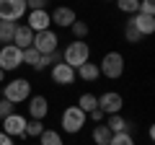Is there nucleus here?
Listing matches in <instances>:
<instances>
[{"mask_svg":"<svg viewBox=\"0 0 155 145\" xmlns=\"http://www.w3.org/2000/svg\"><path fill=\"white\" fill-rule=\"evenodd\" d=\"M62 62H67L72 70H78L80 65L91 62V44L85 39H72L70 44L62 49Z\"/></svg>","mask_w":155,"mask_h":145,"instance_id":"obj_1","label":"nucleus"},{"mask_svg":"<svg viewBox=\"0 0 155 145\" xmlns=\"http://www.w3.org/2000/svg\"><path fill=\"white\" fill-rule=\"evenodd\" d=\"M85 124H88V114H85L83 109H78V104H70V106L62 109V114H60V127H62V132L78 135Z\"/></svg>","mask_w":155,"mask_h":145,"instance_id":"obj_2","label":"nucleus"},{"mask_svg":"<svg viewBox=\"0 0 155 145\" xmlns=\"http://www.w3.org/2000/svg\"><path fill=\"white\" fill-rule=\"evenodd\" d=\"M31 96V80L28 78H13L8 83H3V99L11 104H23Z\"/></svg>","mask_w":155,"mask_h":145,"instance_id":"obj_3","label":"nucleus"},{"mask_svg":"<svg viewBox=\"0 0 155 145\" xmlns=\"http://www.w3.org/2000/svg\"><path fill=\"white\" fill-rule=\"evenodd\" d=\"M98 72L109 80H119L124 75V55L122 52H106L104 60L98 62Z\"/></svg>","mask_w":155,"mask_h":145,"instance_id":"obj_4","label":"nucleus"},{"mask_svg":"<svg viewBox=\"0 0 155 145\" xmlns=\"http://www.w3.org/2000/svg\"><path fill=\"white\" fill-rule=\"evenodd\" d=\"M23 65V49L16 44H0V70L3 72H16Z\"/></svg>","mask_w":155,"mask_h":145,"instance_id":"obj_5","label":"nucleus"},{"mask_svg":"<svg viewBox=\"0 0 155 145\" xmlns=\"http://www.w3.org/2000/svg\"><path fill=\"white\" fill-rule=\"evenodd\" d=\"M31 47L39 55H52V52L60 49V36H57V31H52V29L39 31V34H34V44Z\"/></svg>","mask_w":155,"mask_h":145,"instance_id":"obj_6","label":"nucleus"},{"mask_svg":"<svg viewBox=\"0 0 155 145\" xmlns=\"http://www.w3.org/2000/svg\"><path fill=\"white\" fill-rule=\"evenodd\" d=\"M26 13V0H0V21L18 23Z\"/></svg>","mask_w":155,"mask_h":145,"instance_id":"obj_7","label":"nucleus"},{"mask_svg":"<svg viewBox=\"0 0 155 145\" xmlns=\"http://www.w3.org/2000/svg\"><path fill=\"white\" fill-rule=\"evenodd\" d=\"M122 106H124V96L119 91H104L98 96V109L104 114H122Z\"/></svg>","mask_w":155,"mask_h":145,"instance_id":"obj_8","label":"nucleus"},{"mask_svg":"<svg viewBox=\"0 0 155 145\" xmlns=\"http://www.w3.org/2000/svg\"><path fill=\"white\" fill-rule=\"evenodd\" d=\"M26 109H28V119H41L44 122L47 114H49V101H47L44 93H31L26 101Z\"/></svg>","mask_w":155,"mask_h":145,"instance_id":"obj_9","label":"nucleus"},{"mask_svg":"<svg viewBox=\"0 0 155 145\" xmlns=\"http://www.w3.org/2000/svg\"><path fill=\"white\" fill-rule=\"evenodd\" d=\"M26 122H28V117H23V114H18V112H13L11 117H5L3 119V132L8 135V137H23V130H26Z\"/></svg>","mask_w":155,"mask_h":145,"instance_id":"obj_10","label":"nucleus"},{"mask_svg":"<svg viewBox=\"0 0 155 145\" xmlns=\"http://www.w3.org/2000/svg\"><path fill=\"white\" fill-rule=\"evenodd\" d=\"M23 18H26V26L31 29L34 34H39V31H47V29H52L49 11H28Z\"/></svg>","mask_w":155,"mask_h":145,"instance_id":"obj_11","label":"nucleus"},{"mask_svg":"<svg viewBox=\"0 0 155 145\" xmlns=\"http://www.w3.org/2000/svg\"><path fill=\"white\" fill-rule=\"evenodd\" d=\"M49 75H52V83H57V86L75 83V70H72L67 62H54V65L49 67Z\"/></svg>","mask_w":155,"mask_h":145,"instance_id":"obj_12","label":"nucleus"},{"mask_svg":"<svg viewBox=\"0 0 155 145\" xmlns=\"http://www.w3.org/2000/svg\"><path fill=\"white\" fill-rule=\"evenodd\" d=\"M49 18H52V23H54L57 29H70L72 23L78 21V13L72 11L70 5H57L54 11L49 13Z\"/></svg>","mask_w":155,"mask_h":145,"instance_id":"obj_13","label":"nucleus"},{"mask_svg":"<svg viewBox=\"0 0 155 145\" xmlns=\"http://www.w3.org/2000/svg\"><path fill=\"white\" fill-rule=\"evenodd\" d=\"M129 23L140 31V36H150L155 31V16H145V13H134L129 16Z\"/></svg>","mask_w":155,"mask_h":145,"instance_id":"obj_14","label":"nucleus"},{"mask_svg":"<svg viewBox=\"0 0 155 145\" xmlns=\"http://www.w3.org/2000/svg\"><path fill=\"white\" fill-rule=\"evenodd\" d=\"M11 44H16L18 49H28V47L34 44V31L26 26V23H18L16 26V34H13V42Z\"/></svg>","mask_w":155,"mask_h":145,"instance_id":"obj_15","label":"nucleus"},{"mask_svg":"<svg viewBox=\"0 0 155 145\" xmlns=\"http://www.w3.org/2000/svg\"><path fill=\"white\" fill-rule=\"evenodd\" d=\"M75 78H80L83 83H96V80L101 78L98 62H85V65H80V67L75 70Z\"/></svg>","mask_w":155,"mask_h":145,"instance_id":"obj_16","label":"nucleus"},{"mask_svg":"<svg viewBox=\"0 0 155 145\" xmlns=\"http://www.w3.org/2000/svg\"><path fill=\"white\" fill-rule=\"evenodd\" d=\"M111 135H114V132H111V130L106 127L104 122H101V124H96V127H93V132H91V140H93L96 145H109Z\"/></svg>","mask_w":155,"mask_h":145,"instance_id":"obj_17","label":"nucleus"},{"mask_svg":"<svg viewBox=\"0 0 155 145\" xmlns=\"http://www.w3.org/2000/svg\"><path fill=\"white\" fill-rule=\"evenodd\" d=\"M104 124L111 130V132H129V122L122 117V114H109V119H106Z\"/></svg>","mask_w":155,"mask_h":145,"instance_id":"obj_18","label":"nucleus"},{"mask_svg":"<svg viewBox=\"0 0 155 145\" xmlns=\"http://www.w3.org/2000/svg\"><path fill=\"white\" fill-rule=\"evenodd\" d=\"M39 145H65V140H62V135L57 132V130H52V127H47L44 132L39 135V140H36Z\"/></svg>","mask_w":155,"mask_h":145,"instance_id":"obj_19","label":"nucleus"},{"mask_svg":"<svg viewBox=\"0 0 155 145\" xmlns=\"http://www.w3.org/2000/svg\"><path fill=\"white\" fill-rule=\"evenodd\" d=\"M78 109H83L85 114H91L93 109H98V96L96 93H80L78 96Z\"/></svg>","mask_w":155,"mask_h":145,"instance_id":"obj_20","label":"nucleus"},{"mask_svg":"<svg viewBox=\"0 0 155 145\" xmlns=\"http://www.w3.org/2000/svg\"><path fill=\"white\" fill-rule=\"evenodd\" d=\"M47 130V124L41 119H28L26 122V130H23V137H31V140H39V135Z\"/></svg>","mask_w":155,"mask_h":145,"instance_id":"obj_21","label":"nucleus"},{"mask_svg":"<svg viewBox=\"0 0 155 145\" xmlns=\"http://www.w3.org/2000/svg\"><path fill=\"white\" fill-rule=\"evenodd\" d=\"M16 26L18 23H13V21H0V44H11L13 42Z\"/></svg>","mask_w":155,"mask_h":145,"instance_id":"obj_22","label":"nucleus"},{"mask_svg":"<svg viewBox=\"0 0 155 145\" xmlns=\"http://www.w3.org/2000/svg\"><path fill=\"white\" fill-rule=\"evenodd\" d=\"M116 8L122 13H127V16H134V13H140V0H114Z\"/></svg>","mask_w":155,"mask_h":145,"instance_id":"obj_23","label":"nucleus"},{"mask_svg":"<svg viewBox=\"0 0 155 145\" xmlns=\"http://www.w3.org/2000/svg\"><path fill=\"white\" fill-rule=\"evenodd\" d=\"M39 60H41V55H39L34 47L23 49V65H28V67H34V70H39Z\"/></svg>","mask_w":155,"mask_h":145,"instance_id":"obj_24","label":"nucleus"},{"mask_svg":"<svg viewBox=\"0 0 155 145\" xmlns=\"http://www.w3.org/2000/svg\"><path fill=\"white\" fill-rule=\"evenodd\" d=\"M70 31H72V36H75V39H85V36H88V31H91V26H88L85 21H80V18H78V21L70 26Z\"/></svg>","mask_w":155,"mask_h":145,"instance_id":"obj_25","label":"nucleus"},{"mask_svg":"<svg viewBox=\"0 0 155 145\" xmlns=\"http://www.w3.org/2000/svg\"><path fill=\"white\" fill-rule=\"evenodd\" d=\"M109 145H134V137H132V132H114Z\"/></svg>","mask_w":155,"mask_h":145,"instance_id":"obj_26","label":"nucleus"},{"mask_svg":"<svg viewBox=\"0 0 155 145\" xmlns=\"http://www.w3.org/2000/svg\"><path fill=\"white\" fill-rule=\"evenodd\" d=\"M124 39H127L129 42V44H140V42H142V36H140V31H137V29H134L132 26V23H124Z\"/></svg>","mask_w":155,"mask_h":145,"instance_id":"obj_27","label":"nucleus"},{"mask_svg":"<svg viewBox=\"0 0 155 145\" xmlns=\"http://www.w3.org/2000/svg\"><path fill=\"white\" fill-rule=\"evenodd\" d=\"M16 112V104H11V101H5V99H0V122L5 117H11V114Z\"/></svg>","mask_w":155,"mask_h":145,"instance_id":"obj_28","label":"nucleus"},{"mask_svg":"<svg viewBox=\"0 0 155 145\" xmlns=\"http://www.w3.org/2000/svg\"><path fill=\"white\" fill-rule=\"evenodd\" d=\"M49 0H26V11H47Z\"/></svg>","mask_w":155,"mask_h":145,"instance_id":"obj_29","label":"nucleus"},{"mask_svg":"<svg viewBox=\"0 0 155 145\" xmlns=\"http://www.w3.org/2000/svg\"><path fill=\"white\" fill-rule=\"evenodd\" d=\"M140 13H145V16H155V0H140Z\"/></svg>","mask_w":155,"mask_h":145,"instance_id":"obj_30","label":"nucleus"},{"mask_svg":"<svg viewBox=\"0 0 155 145\" xmlns=\"http://www.w3.org/2000/svg\"><path fill=\"white\" fill-rule=\"evenodd\" d=\"M104 117H106V114L101 112V109H93V112L88 114V119H91V122H96V124H101V122H104Z\"/></svg>","mask_w":155,"mask_h":145,"instance_id":"obj_31","label":"nucleus"},{"mask_svg":"<svg viewBox=\"0 0 155 145\" xmlns=\"http://www.w3.org/2000/svg\"><path fill=\"white\" fill-rule=\"evenodd\" d=\"M0 145H13V137H8L3 130H0Z\"/></svg>","mask_w":155,"mask_h":145,"instance_id":"obj_32","label":"nucleus"},{"mask_svg":"<svg viewBox=\"0 0 155 145\" xmlns=\"http://www.w3.org/2000/svg\"><path fill=\"white\" fill-rule=\"evenodd\" d=\"M0 83H5V72L0 70Z\"/></svg>","mask_w":155,"mask_h":145,"instance_id":"obj_33","label":"nucleus"},{"mask_svg":"<svg viewBox=\"0 0 155 145\" xmlns=\"http://www.w3.org/2000/svg\"><path fill=\"white\" fill-rule=\"evenodd\" d=\"M34 145H39V143H34Z\"/></svg>","mask_w":155,"mask_h":145,"instance_id":"obj_34","label":"nucleus"}]
</instances>
